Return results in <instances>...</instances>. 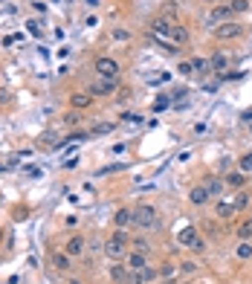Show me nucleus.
<instances>
[{
    "instance_id": "3",
    "label": "nucleus",
    "mask_w": 252,
    "mask_h": 284,
    "mask_svg": "<svg viewBox=\"0 0 252 284\" xmlns=\"http://www.w3.org/2000/svg\"><path fill=\"white\" fill-rule=\"evenodd\" d=\"M93 70H96V76H101V79H119V73H122V67H119V61L113 55H99Z\"/></svg>"
},
{
    "instance_id": "24",
    "label": "nucleus",
    "mask_w": 252,
    "mask_h": 284,
    "mask_svg": "<svg viewBox=\"0 0 252 284\" xmlns=\"http://www.w3.org/2000/svg\"><path fill=\"white\" fill-rule=\"evenodd\" d=\"M174 101H171V93H160L157 99H154V104H151V110L154 113H160V110H166V107H171Z\"/></svg>"
},
{
    "instance_id": "41",
    "label": "nucleus",
    "mask_w": 252,
    "mask_h": 284,
    "mask_svg": "<svg viewBox=\"0 0 252 284\" xmlns=\"http://www.w3.org/2000/svg\"><path fill=\"white\" fill-rule=\"evenodd\" d=\"M116 99H119V101H128V99H131V90H122V93H119Z\"/></svg>"
},
{
    "instance_id": "12",
    "label": "nucleus",
    "mask_w": 252,
    "mask_h": 284,
    "mask_svg": "<svg viewBox=\"0 0 252 284\" xmlns=\"http://www.w3.org/2000/svg\"><path fill=\"white\" fill-rule=\"evenodd\" d=\"M70 104H73V110H87V107L93 104V96H90L87 90H76V93L70 96Z\"/></svg>"
},
{
    "instance_id": "31",
    "label": "nucleus",
    "mask_w": 252,
    "mask_h": 284,
    "mask_svg": "<svg viewBox=\"0 0 252 284\" xmlns=\"http://www.w3.org/2000/svg\"><path fill=\"white\" fill-rule=\"evenodd\" d=\"M131 250H139V252H151V244L142 241V238H131Z\"/></svg>"
},
{
    "instance_id": "6",
    "label": "nucleus",
    "mask_w": 252,
    "mask_h": 284,
    "mask_svg": "<svg viewBox=\"0 0 252 284\" xmlns=\"http://www.w3.org/2000/svg\"><path fill=\"white\" fill-rule=\"evenodd\" d=\"M241 35H244V26L238 20H226V23L215 26V38H220V41H232V38H241Z\"/></svg>"
},
{
    "instance_id": "43",
    "label": "nucleus",
    "mask_w": 252,
    "mask_h": 284,
    "mask_svg": "<svg viewBox=\"0 0 252 284\" xmlns=\"http://www.w3.org/2000/svg\"><path fill=\"white\" fill-rule=\"evenodd\" d=\"M3 168H6V166H3V163H0V171H3Z\"/></svg>"
},
{
    "instance_id": "1",
    "label": "nucleus",
    "mask_w": 252,
    "mask_h": 284,
    "mask_svg": "<svg viewBox=\"0 0 252 284\" xmlns=\"http://www.w3.org/2000/svg\"><path fill=\"white\" fill-rule=\"evenodd\" d=\"M128 247H131L128 232H125V229H116V232L104 241V258H110V261H125Z\"/></svg>"
},
{
    "instance_id": "44",
    "label": "nucleus",
    "mask_w": 252,
    "mask_h": 284,
    "mask_svg": "<svg viewBox=\"0 0 252 284\" xmlns=\"http://www.w3.org/2000/svg\"><path fill=\"white\" fill-rule=\"evenodd\" d=\"M250 131H252V122H250Z\"/></svg>"
},
{
    "instance_id": "23",
    "label": "nucleus",
    "mask_w": 252,
    "mask_h": 284,
    "mask_svg": "<svg viewBox=\"0 0 252 284\" xmlns=\"http://www.w3.org/2000/svg\"><path fill=\"white\" fill-rule=\"evenodd\" d=\"M232 203H235V209H238V212H244V209L250 206V191H247V189H238V191H235V197H232Z\"/></svg>"
},
{
    "instance_id": "9",
    "label": "nucleus",
    "mask_w": 252,
    "mask_h": 284,
    "mask_svg": "<svg viewBox=\"0 0 252 284\" xmlns=\"http://www.w3.org/2000/svg\"><path fill=\"white\" fill-rule=\"evenodd\" d=\"M107 276H110V282H113V284H125V282H128V276H131V270L125 267V261H110Z\"/></svg>"
},
{
    "instance_id": "27",
    "label": "nucleus",
    "mask_w": 252,
    "mask_h": 284,
    "mask_svg": "<svg viewBox=\"0 0 252 284\" xmlns=\"http://www.w3.org/2000/svg\"><path fill=\"white\" fill-rule=\"evenodd\" d=\"M229 6H232V12H235V15L250 12V0H229Z\"/></svg>"
},
{
    "instance_id": "33",
    "label": "nucleus",
    "mask_w": 252,
    "mask_h": 284,
    "mask_svg": "<svg viewBox=\"0 0 252 284\" xmlns=\"http://www.w3.org/2000/svg\"><path fill=\"white\" fill-rule=\"evenodd\" d=\"M191 252H194V255H203V252H206V238H203V235H197V241L191 244Z\"/></svg>"
},
{
    "instance_id": "5",
    "label": "nucleus",
    "mask_w": 252,
    "mask_h": 284,
    "mask_svg": "<svg viewBox=\"0 0 252 284\" xmlns=\"http://www.w3.org/2000/svg\"><path fill=\"white\" fill-rule=\"evenodd\" d=\"M232 6L229 3H218V6H212V12L206 17V23H212V26H220V23H226V20H232Z\"/></svg>"
},
{
    "instance_id": "40",
    "label": "nucleus",
    "mask_w": 252,
    "mask_h": 284,
    "mask_svg": "<svg viewBox=\"0 0 252 284\" xmlns=\"http://www.w3.org/2000/svg\"><path fill=\"white\" fill-rule=\"evenodd\" d=\"M64 168H70V171H73V168H79V157H70L67 163H64Z\"/></svg>"
},
{
    "instance_id": "8",
    "label": "nucleus",
    "mask_w": 252,
    "mask_h": 284,
    "mask_svg": "<svg viewBox=\"0 0 252 284\" xmlns=\"http://www.w3.org/2000/svg\"><path fill=\"white\" fill-rule=\"evenodd\" d=\"M235 215H238V209H235L232 200H226V197L215 200V217H218V220H232Z\"/></svg>"
},
{
    "instance_id": "11",
    "label": "nucleus",
    "mask_w": 252,
    "mask_h": 284,
    "mask_svg": "<svg viewBox=\"0 0 252 284\" xmlns=\"http://www.w3.org/2000/svg\"><path fill=\"white\" fill-rule=\"evenodd\" d=\"M84 247H87V238H84V235H70L67 238V255H73V258H79V255H82L84 252Z\"/></svg>"
},
{
    "instance_id": "21",
    "label": "nucleus",
    "mask_w": 252,
    "mask_h": 284,
    "mask_svg": "<svg viewBox=\"0 0 252 284\" xmlns=\"http://www.w3.org/2000/svg\"><path fill=\"white\" fill-rule=\"evenodd\" d=\"M235 258L238 261H252V241H241V244H238Z\"/></svg>"
},
{
    "instance_id": "16",
    "label": "nucleus",
    "mask_w": 252,
    "mask_h": 284,
    "mask_svg": "<svg viewBox=\"0 0 252 284\" xmlns=\"http://www.w3.org/2000/svg\"><path fill=\"white\" fill-rule=\"evenodd\" d=\"M171 44H174V47H185V44H188V29L180 26L177 20H174V26H171Z\"/></svg>"
},
{
    "instance_id": "29",
    "label": "nucleus",
    "mask_w": 252,
    "mask_h": 284,
    "mask_svg": "<svg viewBox=\"0 0 252 284\" xmlns=\"http://www.w3.org/2000/svg\"><path fill=\"white\" fill-rule=\"evenodd\" d=\"M139 276H142V282H157L160 279V270H154V267H145V270H139Z\"/></svg>"
},
{
    "instance_id": "37",
    "label": "nucleus",
    "mask_w": 252,
    "mask_h": 284,
    "mask_svg": "<svg viewBox=\"0 0 252 284\" xmlns=\"http://www.w3.org/2000/svg\"><path fill=\"white\" fill-rule=\"evenodd\" d=\"M125 284H148V282H142V276H139V273H131V276H128V282Z\"/></svg>"
},
{
    "instance_id": "7",
    "label": "nucleus",
    "mask_w": 252,
    "mask_h": 284,
    "mask_svg": "<svg viewBox=\"0 0 252 284\" xmlns=\"http://www.w3.org/2000/svg\"><path fill=\"white\" fill-rule=\"evenodd\" d=\"M125 267L131 270V273H139V270L148 267V252H139V250H131L125 255Z\"/></svg>"
},
{
    "instance_id": "25",
    "label": "nucleus",
    "mask_w": 252,
    "mask_h": 284,
    "mask_svg": "<svg viewBox=\"0 0 252 284\" xmlns=\"http://www.w3.org/2000/svg\"><path fill=\"white\" fill-rule=\"evenodd\" d=\"M177 273H180V267H174V264H163V267H160V279H166V282L171 284Z\"/></svg>"
},
{
    "instance_id": "20",
    "label": "nucleus",
    "mask_w": 252,
    "mask_h": 284,
    "mask_svg": "<svg viewBox=\"0 0 252 284\" xmlns=\"http://www.w3.org/2000/svg\"><path fill=\"white\" fill-rule=\"evenodd\" d=\"M238 241H252V217H244L241 220V226L235 229Z\"/></svg>"
},
{
    "instance_id": "17",
    "label": "nucleus",
    "mask_w": 252,
    "mask_h": 284,
    "mask_svg": "<svg viewBox=\"0 0 252 284\" xmlns=\"http://www.w3.org/2000/svg\"><path fill=\"white\" fill-rule=\"evenodd\" d=\"M188 200H191V206H206V203L212 200V197H209L206 186H194V189L188 191Z\"/></svg>"
},
{
    "instance_id": "39",
    "label": "nucleus",
    "mask_w": 252,
    "mask_h": 284,
    "mask_svg": "<svg viewBox=\"0 0 252 284\" xmlns=\"http://www.w3.org/2000/svg\"><path fill=\"white\" fill-rule=\"evenodd\" d=\"M125 122H136V125H139V122H142V116H139V113H125Z\"/></svg>"
},
{
    "instance_id": "35",
    "label": "nucleus",
    "mask_w": 252,
    "mask_h": 284,
    "mask_svg": "<svg viewBox=\"0 0 252 284\" xmlns=\"http://www.w3.org/2000/svg\"><path fill=\"white\" fill-rule=\"evenodd\" d=\"M177 73H183V76H194V67H191V61H180V64H177Z\"/></svg>"
},
{
    "instance_id": "28",
    "label": "nucleus",
    "mask_w": 252,
    "mask_h": 284,
    "mask_svg": "<svg viewBox=\"0 0 252 284\" xmlns=\"http://www.w3.org/2000/svg\"><path fill=\"white\" fill-rule=\"evenodd\" d=\"M238 171H244V174H252V154H244V157L238 160Z\"/></svg>"
},
{
    "instance_id": "30",
    "label": "nucleus",
    "mask_w": 252,
    "mask_h": 284,
    "mask_svg": "<svg viewBox=\"0 0 252 284\" xmlns=\"http://www.w3.org/2000/svg\"><path fill=\"white\" fill-rule=\"evenodd\" d=\"M87 131H79V134H67L64 136V139H61V142H70V145H79V142H82V139H87Z\"/></svg>"
},
{
    "instance_id": "2",
    "label": "nucleus",
    "mask_w": 252,
    "mask_h": 284,
    "mask_svg": "<svg viewBox=\"0 0 252 284\" xmlns=\"http://www.w3.org/2000/svg\"><path fill=\"white\" fill-rule=\"evenodd\" d=\"M134 212V226L136 229H160V212H157V206L151 203H139Z\"/></svg>"
},
{
    "instance_id": "26",
    "label": "nucleus",
    "mask_w": 252,
    "mask_h": 284,
    "mask_svg": "<svg viewBox=\"0 0 252 284\" xmlns=\"http://www.w3.org/2000/svg\"><path fill=\"white\" fill-rule=\"evenodd\" d=\"M82 122V110H70V113H64V125L67 128H76Z\"/></svg>"
},
{
    "instance_id": "32",
    "label": "nucleus",
    "mask_w": 252,
    "mask_h": 284,
    "mask_svg": "<svg viewBox=\"0 0 252 284\" xmlns=\"http://www.w3.org/2000/svg\"><path fill=\"white\" fill-rule=\"evenodd\" d=\"M110 38H113V41H131V32H128V29H110Z\"/></svg>"
},
{
    "instance_id": "22",
    "label": "nucleus",
    "mask_w": 252,
    "mask_h": 284,
    "mask_svg": "<svg viewBox=\"0 0 252 284\" xmlns=\"http://www.w3.org/2000/svg\"><path fill=\"white\" fill-rule=\"evenodd\" d=\"M191 67L197 76H212V64H209V58H191Z\"/></svg>"
},
{
    "instance_id": "38",
    "label": "nucleus",
    "mask_w": 252,
    "mask_h": 284,
    "mask_svg": "<svg viewBox=\"0 0 252 284\" xmlns=\"http://www.w3.org/2000/svg\"><path fill=\"white\" fill-rule=\"evenodd\" d=\"M26 26H29V32L32 35H41V23H38V20H29Z\"/></svg>"
},
{
    "instance_id": "42",
    "label": "nucleus",
    "mask_w": 252,
    "mask_h": 284,
    "mask_svg": "<svg viewBox=\"0 0 252 284\" xmlns=\"http://www.w3.org/2000/svg\"><path fill=\"white\" fill-rule=\"evenodd\" d=\"M84 6H87V9H96V6H99V0H84Z\"/></svg>"
},
{
    "instance_id": "18",
    "label": "nucleus",
    "mask_w": 252,
    "mask_h": 284,
    "mask_svg": "<svg viewBox=\"0 0 252 284\" xmlns=\"http://www.w3.org/2000/svg\"><path fill=\"white\" fill-rule=\"evenodd\" d=\"M52 267L61 270V273H67L70 267H73V255H67V252H52Z\"/></svg>"
},
{
    "instance_id": "19",
    "label": "nucleus",
    "mask_w": 252,
    "mask_h": 284,
    "mask_svg": "<svg viewBox=\"0 0 252 284\" xmlns=\"http://www.w3.org/2000/svg\"><path fill=\"white\" fill-rule=\"evenodd\" d=\"M113 223H116V229L134 226V212H131V209H116V215H113Z\"/></svg>"
},
{
    "instance_id": "13",
    "label": "nucleus",
    "mask_w": 252,
    "mask_h": 284,
    "mask_svg": "<svg viewBox=\"0 0 252 284\" xmlns=\"http://www.w3.org/2000/svg\"><path fill=\"white\" fill-rule=\"evenodd\" d=\"M197 226H183V229H180V232H177V244H180V247H185V250H191V244H194V241H197Z\"/></svg>"
},
{
    "instance_id": "4",
    "label": "nucleus",
    "mask_w": 252,
    "mask_h": 284,
    "mask_svg": "<svg viewBox=\"0 0 252 284\" xmlns=\"http://www.w3.org/2000/svg\"><path fill=\"white\" fill-rule=\"evenodd\" d=\"M116 87H119V79H101V76H96L93 82H90V96L96 99V96H113L116 93Z\"/></svg>"
},
{
    "instance_id": "10",
    "label": "nucleus",
    "mask_w": 252,
    "mask_h": 284,
    "mask_svg": "<svg viewBox=\"0 0 252 284\" xmlns=\"http://www.w3.org/2000/svg\"><path fill=\"white\" fill-rule=\"evenodd\" d=\"M203 186H206V191H209V197H212V200H220V197H223V191H226V180H223V177H209Z\"/></svg>"
},
{
    "instance_id": "15",
    "label": "nucleus",
    "mask_w": 252,
    "mask_h": 284,
    "mask_svg": "<svg viewBox=\"0 0 252 284\" xmlns=\"http://www.w3.org/2000/svg\"><path fill=\"white\" fill-rule=\"evenodd\" d=\"M209 64H212V73H218V76H220V73H226V70H229V55H226L223 50H218L212 58H209Z\"/></svg>"
},
{
    "instance_id": "34",
    "label": "nucleus",
    "mask_w": 252,
    "mask_h": 284,
    "mask_svg": "<svg viewBox=\"0 0 252 284\" xmlns=\"http://www.w3.org/2000/svg\"><path fill=\"white\" fill-rule=\"evenodd\" d=\"M107 131H113V122H99V125L90 131V136H93V134H107Z\"/></svg>"
},
{
    "instance_id": "14",
    "label": "nucleus",
    "mask_w": 252,
    "mask_h": 284,
    "mask_svg": "<svg viewBox=\"0 0 252 284\" xmlns=\"http://www.w3.org/2000/svg\"><path fill=\"white\" fill-rule=\"evenodd\" d=\"M223 180H226V189L238 191V189H244V186H247V174H244V171H226V174H223Z\"/></svg>"
},
{
    "instance_id": "36",
    "label": "nucleus",
    "mask_w": 252,
    "mask_h": 284,
    "mask_svg": "<svg viewBox=\"0 0 252 284\" xmlns=\"http://www.w3.org/2000/svg\"><path fill=\"white\" fill-rule=\"evenodd\" d=\"M180 273H197V264H194V261H183V264H180Z\"/></svg>"
}]
</instances>
